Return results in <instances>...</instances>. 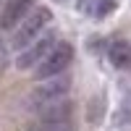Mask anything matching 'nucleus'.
Masks as SVG:
<instances>
[{
    "mask_svg": "<svg viewBox=\"0 0 131 131\" xmlns=\"http://www.w3.org/2000/svg\"><path fill=\"white\" fill-rule=\"evenodd\" d=\"M52 21V13H50V8L45 5H34L31 8V13L21 21V24L13 29V37H10V45H13L16 50H24L29 47L31 42H34L42 31H45V26Z\"/></svg>",
    "mask_w": 131,
    "mask_h": 131,
    "instance_id": "1",
    "label": "nucleus"
},
{
    "mask_svg": "<svg viewBox=\"0 0 131 131\" xmlns=\"http://www.w3.org/2000/svg\"><path fill=\"white\" fill-rule=\"evenodd\" d=\"M68 89H71V79L66 73H58V76H52V79H45L29 94V105L34 107V110H42L45 105L66 100V97H68Z\"/></svg>",
    "mask_w": 131,
    "mask_h": 131,
    "instance_id": "2",
    "label": "nucleus"
},
{
    "mask_svg": "<svg viewBox=\"0 0 131 131\" xmlns=\"http://www.w3.org/2000/svg\"><path fill=\"white\" fill-rule=\"evenodd\" d=\"M71 60H73V47L68 45V42H58V45L45 55V60L34 68V79L37 81L52 79V76H58V73H63L66 68H68Z\"/></svg>",
    "mask_w": 131,
    "mask_h": 131,
    "instance_id": "3",
    "label": "nucleus"
},
{
    "mask_svg": "<svg viewBox=\"0 0 131 131\" xmlns=\"http://www.w3.org/2000/svg\"><path fill=\"white\" fill-rule=\"evenodd\" d=\"M58 45V39H55V34H45V37H37L34 42H31L29 47H24L21 50V55L16 58V66L21 71H26V68H37V66L45 60V55Z\"/></svg>",
    "mask_w": 131,
    "mask_h": 131,
    "instance_id": "4",
    "label": "nucleus"
},
{
    "mask_svg": "<svg viewBox=\"0 0 131 131\" xmlns=\"http://www.w3.org/2000/svg\"><path fill=\"white\" fill-rule=\"evenodd\" d=\"M34 5H37V0H5L3 10H0V29L13 31L21 21L31 13Z\"/></svg>",
    "mask_w": 131,
    "mask_h": 131,
    "instance_id": "5",
    "label": "nucleus"
},
{
    "mask_svg": "<svg viewBox=\"0 0 131 131\" xmlns=\"http://www.w3.org/2000/svg\"><path fill=\"white\" fill-rule=\"evenodd\" d=\"M107 58L118 71H131V42L128 39H115L107 47Z\"/></svg>",
    "mask_w": 131,
    "mask_h": 131,
    "instance_id": "6",
    "label": "nucleus"
},
{
    "mask_svg": "<svg viewBox=\"0 0 131 131\" xmlns=\"http://www.w3.org/2000/svg\"><path fill=\"white\" fill-rule=\"evenodd\" d=\"M115 0H79V10L89 18H105L115 10Z\"/></svg>",
    "mask_w": 131,
    "mask_h": 131,
    "instance_id": "7",
    "label": "nucleus"
},
{
    "mask_svg": "<svg viewBox=\"0 0 131 131\" xmlns=\"http://www.w3.org/2000/svg\"><path fill=\"white\" fill-rule=\"evenodd\" d=\"M29 131H73L71 121H50V118H37L29 126Z\"/></svg>",
    "mask_w": 131,
    "mask_h": 131,
    "instance_id": "8",
    "label": "nucleus"
},
{
    "mask_svg": "<svg viewBox=\"0 0 131 131\" xmlns=\"http://www.w3.org/2000/svg\"><path fill=\"white\" fill-rule=\"evenodd\" d=\"M115 123H118V126H128V123H131V89L123 94L121 105H118V113H115Z\"/></svg>",
    "mask_w": 131,
    "mask_h": 131,
    "instance_id": "9",
    "label": "nucleus"
},
{
    "mask_svg": "<svg viewBox=\"0 0 131 131\" xmlns=\"http://www.w3.org/2000/svg\"><path fill=\"white\" fill-rule=\"evenodd\" d=\"M5 66H8V47L3 45V39H0V73L5 71Z\"/></svg>",
    "mask_w": 131,
    "mask_h": 131,
    "instance_id": "10",
    "label": "nucleus"
},
{
    "mask_svg": "<svg viewBox=\"0 0 131 131\" xmlns=\"http://www.w3.org/2000/svg\"><path fill=\"white\" fill-rule=\"evenodd\" d=\"M58 3H66V0H58Z\"/></svg>",
    "mask_w": 131,
    "mask_h": 131,
    "instance_id": "11",
    "label": "nucleus"
}]
</instances>
